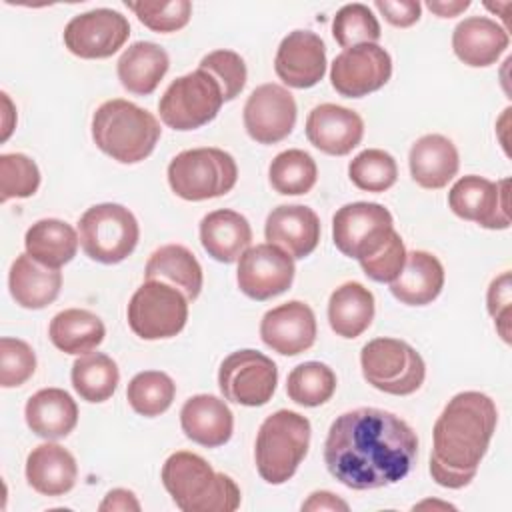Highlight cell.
<instances>
[{"mask_svg": "<svg viewBox=\"0 0 512 512\" xmlns=\"http://www.w3.org/2000/svg\"><path fill=\"white\" fill-rule=\"evenodd\" d=\"M416 456V432L400 416L380 408L340 414L324 442L328 472L352 490L396 484L410 472Z\"/></svg>", "mask_w": 512, "mask_h": 512, "instance_id": "cell-1", "label": "cell"}, {"mask_svg": "<svg viewBox=\"0 0 512 512\" xmlns=\"http://www.w3.org/2000/svg\"><path fill=\"white\" fill-rule=\"evenodd\" d=\"M498 410L490 396L466 390L444 406L434 424L430 474L444 488L468 486L490 446Z\"/></svg>", "mask_w": 512, "mask_h": 512, "instance_id": "cell-2", "label": "cell"}, {"mask_svg": "<svg viewBox=\"0 0 512 512\" xmlns=\"http://www.w3.org/2000/svg\"><path fill=\"white\" fill-rule=\"evenodd\" d=\"M162 484L182 512H232L240 506V488L198 454L180 450L166 458Z\"/></svg>", "mask_w": 512, "mask_h": 512, "instance_id": "cell-3", "label": "cell"}, {"mask_svg": "<svg viewBox=\"0 0 512 512\" xmlns=\"http://www.w3.org/2000/svg\"><path fill=\"white\" fill-rule=\"evenodd\" d=\"M160 138V124L148 110L124 98L106 100L92 116V140L110 158L136 164L148 158Z\"/></svg>", "mask_w": 512, "mask_h": 512, "instance_id": "cell-4", "label": "cell"}, {"mask_svg": "<svg viewBox=\"0 0 512 512\" xmlns=\"http://www.w3.org/2000/svg\"><path fill=\"white\" fill-rule=\"evenodd\" d=\"M310 420L294 410L270 414L258 430L254 460L258 474L268 484L288 482L308 454Z\"/></svg>", "mask_w": 512, "mask_h": 512, "instance_id": "cell-5", "label": "cell"}, {"mask_svg": "<svg viewBox=\"0 0 512 512\" xmlns=\"http://www.w3.org/2000/svg\"><path fill=\"white\" fill-rule=\"evenodd\" d=\"M236 180V160L220 148L184 150L168 164V184L172 192L190 202L224 196L234 188Z\"/></svg>", "mask_w": 512, "mask_h": 512, "instance_id": "cell-6", "label": "cell"}, {"mask_svg": "<svg viewBox=\"0 0 512 512\" xmlns=\"http://www.w3.org/2000/svg\"><path fill=\"white\" fill-rule=\"evenodd\" d=\"M78 238L84 254L100 264H118L126 260L140 238L134 214L122 204L90 206L78 222Z\"/></svg>", "mask_w": 512, "mask_h": 512, "instance_id": "cell-7", "label": "cell"}, {"mask_svg": "<svg viewBox=\"0 0 512 512\" xmlns=\"http://www.w3.org/2000/svg\"><path fill=\"white\" fill-rule=\"evenodd\" d=\"M360 366L370 386L394 396L414 394L426 378L422 356L398 338H374L364 344Z\"/></svg>", "mask_w": 512, "mask_h": 512, "instance_id": "cell-8", "label": "cell"}, {"mask_svg": "<svg viewBox=\"0 0 512 512\" xmlns=\"http://www.w3.org/2000/svg\"><path fill=\"white\" fill-rule=\"evenodd\" d=\"M222 104L220 84L198 68L170 82L158 102V112L168 128L186 132L214 120Z\"/></svg>", "mask_w": 512, "mask_h": 512, "instance_id": "cell-9", "label": "cell"}, {"mask_svg": "<svg viewBox=\"0 0 512 512\" xmlns=\"http://www.w3.org/2000/svg\"><path fill=\"white\" fill-rule=\"evenodd\" d=\"M128 326L142 340L176 336L188 320V298L160 280H146L128 302Z\"/></svg>", "mask_w": 512, "mask_h": 512, "instance_id": "cell-10", "label": "cell"}, {"mask_svg": "<svg viewBox=\"0 0 512 512\" xmlns=\"http://www.w3.org/2000/svg\"><path fill=\"white\" fill-rule=\"evenodd\" d=\"M392 232V214L376 202L346 204L332 218V238L336 248L358 262L374 256L388 242Z\"/></svg>", "mask_w": 512, "mask_h": 512, "instance_id": "cell-11", "label": "cell"}, {"mask_svg": "<svg viewBox=\"0 0 512 512\" xmlns=\"http://www.w3.org/2000/svg\"><path fill=\"white\" fill-rule=\"evenodd\" d=\"M278 384L276 364L258 350H236L218 370V386L224 400L242 406H264Z\"/></svg>", "mask_w": 512, "mask_h": 512, "instance_id": "cell-12", "label": "cell"}, {"mask_svg": "<svg viewBox=\"0 0 512 512\" xmlns=\"http://www.w3.org/2000/svg\"><path fill=\"white\" fill-rule=\"evenodd\" d=\"M508 184V178L490 182L476 174L462 176L448 192V206L462 220L490 230H504L510 226Z\"/></svg>", "mask_w": 512, "mask_h": 512, "instance_id": "cell-13", "label": "cell"}, {"mask_svg": "<svg viewBox=\"0 0 512 512\" xmlns=\"http://www.w3.org/2000/svg\"><path fill=\"white\" fill-rule=\"evenodd\" d=\"M130 36L124 14L110 8H96L74 16L64 28V46L78 58L94 60L116 54Z\"/></svg>", "mask_w": 512, "mask_h": 512, "instance_id": "cell-14", "label": "cell"}, {"mask_svg": "<svg viewBox=\"0 0 512 512\" xmlns=\"http://www.w3.org/2000/svg\"><path fill=\"white\" fill-rule=\"evenodd\" d=\"M392 76V58L378 44L342 50L330 68L332 88L346 98H362L380 90Z\"/></svg>", "mask_w": 512, "mask_h": 512, "instance_id": "cell-15", "label": "cell"}, {"mask_svg": "<svg viewBox=\"0 0 512 512\" xmlns=\"http://www.w3.org/2000/svg\"><path fill=\"white\" fill-rule=\"evenodd\" d=\"M294 258L274 244L250 246L238 258L236 280L240 290L252 300H270L292 286Z\"/></svg>", "mask_w": 512, "mask_h": 512, "instance_id": "cell-16", "label": "cell"}, {"mask_svg": "<svg viewBox=\"0 0 512 512\" xmlns=\"http://www.w3.org/2000/svg\"><path fill=\"white\" fill-rule=\"evenodd\" d=\"M296 100L280 84L268 82L254 88L244 104V128L258 144L284 140L296 124Z\"/></svg>", "mask_w": 512, "mask_h": 512, "instance_id": "cell-17", "label": "cell"}, {"mask_svg": "<svg viewBox=\"0 0 512 512\" xmlns=\"http://www.w3.org/2000/svg\"><path fill=\"white\" fill-rule=\"evenodd\" d=\"M274 70L290 88H312L326 74V46L312 30H292L282 38Z\"/></svg>", "mask_w": 512, "mask_h": 512, "instance_id": "cell-18", "label": "cell"}, {"mask_svg": "<svg viewBox=\"0 0 512 512\" xmlns=\"http://www.w3.org/2000/svg\"><path fill=\"white\" fill-rule=\"evenodd\" d=\"M260 338L282 356L302 354L316 340V316L300 300L284 302L262 316Z\"/></svg>", "mask_w": 512, "mask_h": 512, "instance_id": "cell-19", "label": "cell"}, {"mask_svg": "<svg viewBox=\"0 0 512 512\" xmlns=\"http://www.w3.org/2000/svg\"><path fill=\"white\" fill-rule=\"evenodd\" d=\"M364 136V122L358 112L338 106L320 104L306 118L308 142L324 154L344 156L352 152Z\"/></svg>", "mask_w": 512, "mask_h": 512, "instance_id": "cell-20", "label": "cell"}, {"mask_svg": "<svg viewBox=\"0 0 512 512\" xmlns=\"http://www.w3.org/2000/svg\"><path fill=\"white\" fill-rule=\"evenodd\" d=\"M264 236L268 244L282 248L292 258H306L318 246L320 218L308 206L282 204L268 214Z\"/></svg>", "mask_w": 512, "mask_h": 512, "instance_id": "cell-21", "label": "cell"}, {"mask_svg": "<svg viewBox=\"0 0 512 512\" xmlns=\"http://www.w3.org/2000/svg\"><path fill=\"white\" fill-rule=\"evenodd\" d=\"M180 426L192 442L206 448H218L232 436L234 414L218 396L196 394L184 402L180 410Z\"/></svg>", "mask_w": 512, "mask_h": 512, "instance_id": "cell-22", "label": "cell"}, {"mask_svg": "<svg viewBox=\"0 0 512 512\" xmlns=\"http://www.w3.org/2000/svg\"><path fill=\"white\" fill-rule=\"evenodd\" d=\"M508 42L506 28L486 16L464 18L452 32L454 54L472 68L494 64L508 48Z\"/></svg>", "mask_w": 512, "mask_h": 512, "instance_id": "cell-23", "label": "cell"}, {"mask_svg": "<svg viewBox=\"0 0 512 512\" xmlns=\"http://www.w3.org/2000/svg\"><path fill=\"white\" fill-rule=\"evenodd\" d=\"M408 166L418 186L438 190L456 176L460 158L452 140L442 134H426L412 144Z\"/></svg>", "mask_w": 512, "mask_h": 512, "instance_id": "cell-24", "label": "cell"}, {"mask_svg": "<svg viewBox=\"0 0 512 512\" xmlns=\"http://www.w3.org/2000/svg\"><path fill=\"white\" fill-rule=\"evenodd\" d=\"M444 288L442 262L424 250L406 252V262L396 280L390 282V292L402 304L426 306L438 298Z\"/></svg>", "mask_w": 512, "mask_h": 512, "instance_id": "cell-25", "label": "cell"}, {"mask_svg": "<svg viewBox=\"0 0 512 512\" xmlns=\"http://www.w3.org/2000/svg\"><path fill=\"white\" fill-rule=\"evenodd\" d=\"M76 478V460L60 444H40L26 458V480L38 494L62 496L74 488Z\"/></svg>", "mask_w": 512, "mask_h": 512, "instance_id": "cell-26", "label": "cell"}, {"mask_svg": "<svg viewBox=\"0 0 512 512\" xmlns=\"http://www.w3.org/2000/svg\"><path fill=\"white\" fill-rule=\"evenodd\" d=\"M200 242L218 262H236L252 244V228L236 210H214L200 222Z\"/></svg>", "mask_w": 512, "mask_h": 512, "instance_id": "cell-27", "label": "cell"}, {"mask_svg": "<svg viewBox=\"0 0 512 512\" xmlns=\"http://www.w3.org/2000/svg\"><path fill=\"white\" fill-rule=\"evenodd\" d=\"M28 428L48 440L66 438L78 424V406L62 388H42L30 396L24 408Z\"/></svg>", "mask_w": 512, "mask_h": 512, "instance_id": "cell-28", "label": "cell"}, {"mask_svg": "<svg viewBox=\"0 0 512 512\" xmlns=\"http://www.w3.org/2000/svg\"><path fill=\"white\" fill-rule=\"evenodd\" d=\"M8 288L16 304L28 310H40L58 298L62 274L56 268L42 266L30 254H20L10 266Z\"/></svg>", "mask_w": 512, "mask_h": 512, "instance_id": "cell-29", "label": "cell"}, {"mask_svg": "<svg viewBox=\"0 0 512 512\" xmlns=\"http://www.w3.org/2000/svg\"><path fill=\"white\" fill-rule=\"evenodd\" d=\"M170 58L166 50L154 42H134L118 58L116 72L120 84L138 96L152 94L164 74L168 72Z\"/></svg>", "mask_w": 512, "mask_h": 512, "instance_id": "cell-30", "label": "cell"}, {"mask_svg": "<svg viewBox=\"0 0 512 512\" xmlns=\"http://www.w3.org/2000/svg\"><path fill=\"white\" fill-rule=\"evenodd\" d=\"M146 280H160L178 288L188 300H196L202 290V266L182 244H166L154 250L144 268Z\"/></svg>", "mask_w": 512, "mask_h": 512, "instance_id": "cell-31", "label": "cell"}, {"mask_svg": "<svg viewBox=\"0 0 512 512\" xmlns=\"http://www.w3.org/2000/svg\"><path fill=\"white\" fill-rule=\"evenodd\" d=\"M374 320V294L360 282H344L328 300L330 328L342 338H358Z\"/></svg>", "mask_w": 512, "mask_h": 512, "instance_id": "cell-32", "label": "cell"}, {"mask_svg": "<svg viewBox=\"0 0 512 512\" xmlns=\"http://www.w3.org/2000/svg\"><path fill=\"white\" fill-rule=\"evenodd\" d=\"M76 230L58 218H42L34 222L24 236L26 254L48 268H60L68 264L78 250Z\"/></svg>", "mask_w": 512, "mask_h": 512, "instance_id": "cell-33", "label": "cell"}, {"mask_svg": "<svg viewBox=\"0 0 512 512\" xmlns=\"http://www.w3.org/2000/svg\"><path fill=\"white\" fill-rule=\"evenodd\" d=\"M104 322L90 310L68 308L50 320L48 336L66 354H88L104 340Z\"/></svg>", "mask_w": 512, "mask_h": 512, "instance_id": "cell-34", "label": "cell"}, {"mask_svg": "<svg viewBox=\"0 0 512 512\" xmlns=\"http://www.w3.org/2000/svg\"><path fill=\"white\" fill-rule=\"evenodd\" d=\"M70 378L74 390L82 400L98 404L108 400L116 392L120 372L116 362L108 354L88 352L74 360Z\"/></svg>", "mask_w": 512, "mask_h": 512, "instance_id": "cell-35", "label": "cell"}, {"mask_svg": "<svg viewBox=\"0 0 512 512\" xmlns=\"http://www.w3.org/2000/svg\"><path fill=\"white\" fill-rule=\"evenodd\" d=\"M268 178L278 194L298 196L312 190L318 178V168L308 152L290 148L274 156L268 168Z\"/></svg>", "mask_w": 512, "mask_h": 512, "instance_id": "cell-36", "label": "cell"}, {"mask_svg": "<svg viewBox=\"0 0 512 512\" xmlns=\"http://www.w3.org/2000/svg\"><path fill=\"white\" fill-rule=\"evenodd\" d=\"M176 384L174 380L160 370L138 372L126 388V398L132 410L140 416L154 418L164 414L174 400Z\"/></svg>", "mask_w": 512, "mask_h": 512, "instance_id": "cell-37", "label": "cell"}, {"mask_svg": "<svg viewBox=\"0 0 512 512\" xmlns=\"http://www.w3.org/2000/svg\"><path fill=\"white\" fill-rule=\"evenodd\" d=\"M336 390V374L322 362H304L292 368L286 380V394L292 402L316 408L332 398Z\"/></svg>", "mask_w": 512, "mask_h": 512, "instance_id": "cell-38", "label": "cell"}, {"mask_svg": "<svg viewBox=\"0 0 512 512\" xmlns=\"http://www.w3.org/2000/svg\"><path fill=\"white\" fill-rule=\"evenodd\" d=\"M348 176L352 184L366 192H384L394 186L398 178V166L392 154L380 148L362 150L348 164Z\"/></svg>", "mask_w": 512, "mask_h": 512, "instance_id": "cell-39", "label": "cell"}, {"mask_svg": "<svg viewBox=\"0 0 512 512\" xmlns=\"http://www.w3.org/2000/svg\"><path fill=\"white\" fill-rule=\"evenodd\" d=\"M380 34L374 12L360 2L342 6L332 20V36L344 50L358 44H376Z\"/></svg>", "mask_w": 512, "mask_h": 512, "instance_id": "cell-40", "label": "cell"}, {"mask_svg": "<svg viewBox=\"0 0 512 512\" xmlns=\"http://www.w3.org/2000/svg\"><path fill=\"white\" fill-rule=\"evenodd\" d=\"M40 186V170L32 158L20 152L0 156V202L28 198Z\"/></svg>", "mask_w": 512, "mask_h": 512, "instance_id": "cell-41", "label": "cell"}, {"mask_svg": "<svg viewBox=\"0 0 512 512\" xmlns=\"http://www.w3.org/2000/svg\"><path fill=\"white\" fill-rule=\"evenodd\" d=\"M198 68L208 72L220 84L224 102L234 100L246 86V64L234 50H214L200 60Z\"/></svg>", "mask_w": 512, "mask_h": 512, "instance_id": "cell-42", "label": "cell"}, {"mask_svg": "<svg viewBox=\"0 0 512 512\" xmlns=\"http://www.w3.org/2000/svg\"><path fill=\"white\" fill-rule=\"evenodd\" d=\"M138 20L154 32H176L190 22L192 4L188 0L172 2H126Z\"/></svg>", "mask_w": 512, "mask_h": 512, "instance_id": "cell-43", "label": "cell"}, {"mask_svg": "<svg viewBox=\"0 0 512 512\" xmlns=\"http://www.w3.org/2000/svg\"><path fill=\"white\" fill-rule=\"evenodd\" d=\"M36 370V354L28 342L4 336L0 340V386H22Z\"/></svg>", "mask_w": 512, "mask_h": 512, "instance_id": "cell-44", "label": "cell"}, {"mask_svg": "<svg viewBox=\"0 0 512 512\" xmlns=\"http://www.w3.org/2000/svg\"><path fill=\"white\" fill-rule=\"evenodd\" d=\"M406 262V248L400 234L394 230L388 242L370 258L360 260L364 274L374 282H392L402 272Z\"/></svg>", "mask_w": 512, "mask_h": 512, "instance_id": "cell-45", "label": "cell"}, {"mask_svg": "<svg viewBox=\"0 0 512 512\" xmlns=\"http://www.w3.org/2000/svg\"><path fill=\"white\" fill-rule=\"evenodd\" d=\"M488 312L496 322V328L504 342H510V312H512V298H510V272H502L498 278L490 282L488 288Z\"/></svg>", "mask_w": 512, "mask_h": 512, "instance_id": "cell-46", "label": "cell"}, {"mask_svg": "<svg viewBox=\"0 0 512 512\" xmlns=\"http://www.w3.org/2000/svg\"><path fill=\"white\" fill-rule=\"evenodd\" d=\"M374 6L380 14L398 28H408L420 20L422 6L418 0H376Z\"/></svg>", "mask_w": 512, "mask_h": 512, "instance_id": "cell-47", "label": "cell"}, {"mask_svg": "<svg viewBox=\"0 0 512 512\" xmlns=\"http://www.w3.org/2000/svg\"><path fill=\"white\" fill-rule=\"evenodd\" d=\"M100 512H138L140 510V502L136 500L134 492L124 490V488H114L110 490L104 500L98 506Z\"/></svg>", "mask_w": 512, "mask_h": 512, "instance_id": "cell-48", "label": "cell"}, {"mask_svg": "<svg viewBox=\"0 0 512 512\" xmlns=\"http://www.w3.org/2000/svg\"><path fill=\"white\" fill-rule=\"evenodd\" d=\"M302 510H342L346 512L348 510V504L344 500H340L336 494L332 492H326V490H320V492H312L308 496V500L302 504Z\"/></svg>", "mask_w": 512, "mask_h": 512, "instance_id": "cell-49", "label": "cell"}, {"mask_svg": "<svg viewBox=\"0 0 512 512\" xmlns=\"http://www.w3.org/2000/svg\"><path fill=\"white\" fill-rule=\"evenodd\" d=\"M426 6L440 18H452L470 6V0H428Z\"/></svg>", "mask_w": 512, "mask_h": 512, "instance_id": "cell-50", "label": "cell"}, {"mask_svg": "<svg viewBox=\"0 0 512 512\" xmlns=\"http://www.w3.org/2000/svg\"><path fill=\"white\" fill-rule=\"evenodd\" d=\"M2 102H4V106H6V114H4V132H2V140H6V138L10 136V132H12V126H10V122H8V116H12V102H10V98H8V94H6V92H2Z\"/></svg>", "mask_w": 512, "mask_h": 512, "instance_id": "cell-51", "label": "cell"}, {"mask_svg": "<svg viewBox=\"0 0 512 512\" xmlns=\"http://www.w3.org/2000/svg\"><path fill=\"white\" fill-rule=\"evenodd\" d=\"M432 502H422V504H418L416 508H422V506H430ZM434 506H446V508H454V506H450V504H434Z\"/></svg>", "mask_w": 512, "mask_h": 512, "instance_id": "cell-52", "label": "cell"}]
</instances>
